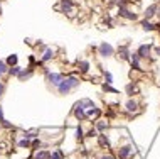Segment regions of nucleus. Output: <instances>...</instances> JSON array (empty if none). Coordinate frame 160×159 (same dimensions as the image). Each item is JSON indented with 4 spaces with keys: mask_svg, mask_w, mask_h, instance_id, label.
I'll use <instances>...</instances> for the list:
<instances>
[{
    "mask_svg": "<svg viewBox=\"0 0 160 159\" xmlns=\"http://www.w3.org/2000/svg\"><path fill=\"white\" fill-rule=\"evenodd\" d=\"M81 80L79 76H76V74H68V76H64V80L59 83V86H57V93L59 95H69L71 91H74L76 88H79L81 86Z\"/></svg>",
    "mask_w": 160,
    "mask_h": 159,
    "instance_id": "f257e3e1",
    "label": "nucleus"
},
{
    "mask_svg": "<svg viewBox=\"0 0 160 159\" xmlns=\"http://www.w3.org/2000/svg\"><path fill=\"white\" fill-rule=\"evenodd\" d=\"M96 53L100 54V58H105V59H110V58H113L115 54H116V49L113 48L110 43H106V41H103V43H100V46L96 48Z\"/></svg>",
    "mask_w": 160,
    "mask_h": 159,
    "instance_id": "f03ea898",
    "label": "nucleus"
},
{
    "mask_svg": "<svg viewBox=\"0 0 160 159\" xmlns=\"http://www.w3.org/2000/svg\"><path fill=\"white\" fill-rule=\"evenodd\" d=\"M57 9H59L63 14H66L68 17H76V5L73 0H59V5H57Z\"/></svg>",
    "mask_w": 160,
    "mask_h": 159,
    "instance_id": "7ed1b4c3",
    "label": "nucleus"
},
{
    "mask_svg": "<svg viewBox=\"0 0 160 159\" xmlns=\"http://www.w3.org/2000/svg\"><path fill=\"white\" fill-rule=\"evenodd\" d=\"M116 15L123 20H126V22H137L138 20V14L135 10H132L130 7H120V9L116 10Z\"/></svg>",
    "mask_w": 160,
    "mask_h": 159,
    "instance_id": "20e7f679",
    "label": "nucleus"
},
{
    "mask_svg": "<svg viewBox=\"0 0 160 159\" xmlns=\"http://www.w3.org/2000/svg\"><path fill=\"white\" fill-rule=\"evenodd\" d=\"M137 54L140 56V59H152V54H153V44H140L137 48Z\"/></svg>",
    "mask_w": 160,
    "mask_h": 159,
    "instance_id": "39448f33",
    "label": "nucleus"
},
{
    "mask_svg": "<svg viewBox=\"0 0 160 159\" xmlns=\"http://www.w3.org/2000/svg\"><path fill=\"white\" fill-rule=\"evenodd\" d=\"M130 54H132V51H130V43H125V44L118 46L116 56H118V59H120V61H126V63H128L130 61Z\"/></svg>",
    "mask_w": 160,
    "mask_h": 159,
    "instance_id": "423d86ee",
    "label": "nucleus"
},
{
    "mask_svg": "<svg viewBox=\"0 0 160 159\" xmlns=\"http://www.w3.org/2000/svg\"><path fill=\"white\" fill-rule=\"evenodd\" d=\"M64 80V74L63 73H47L46 74V81L49 83V85L51 86H54V88H57V86H59V83L63 81Z\"/></svg>",
    "mask_w": 160,
    "mask_h": 159,
    "instance_id": "0eeeda50",
    "label": "nucleus"
},
{
    "mask_svg": "<svg viewBox=\"0 0 160 159\" xmlns=\"http://www.w3.org/2000/svg\"><path fill=\"white\" fill-rule=\"evenodd\" d=\"M130 66H132V71H138V73H142L143 68H142V59L140 56L137 54V51H132V54H130Z\"/></svg>",
    "mask_w": 160,
    "mask_h": 159,
    "instance_id": "6e6552de",
    "label": "nucleus"
},
{
    "mask_svg": "<svg viewBox=\"0 0 160 159\" xmlns=\"http://www.w3.org/2000/svg\"><path fill=\"white\" fill-rule=\"evenodd\" d=\"M73 115H74L76 119L79 120V122H83V120H86V119H88V117H86V108H84V105H83V103H81V100H79V102H78L76 105H74V110H73Z\"/></svg>",
    "mask_w": 160,
    "mask_h": 159,
    "instance_id": "1a4fd4ad",
    "label": "nucleus"
},
{
    "mask_svg": "<svg viewBox=\"0 0 160 159\" xmlns=\"http://www.w3.org/2000/svg\"><path fill=\"white\" fill-rule=\"evenodd\" d=\"M157 10H158V3H150L148 7L143 9V19L152 20L153 17H157Z\"/></svg>",
    "mask_w": 160,
    "mask_h": 159,
    "instance_id": "9d476101",
    "label": "nucleus"
},
{
    "mask_svg": "<svg viewBox=\"0 0 160 159\" xmlns=\"http://www.w3.org/2000/svg\"><path fill=\"white\" fill-rule=\"evenodd\" d=\"M138 108H140V103H138V100H137V98L130 97V98L125 102V110L128 112V114H137Z\"/></svg>",
    "mask_w": 160,
    "mask_h": 159,
    "instance_id": "9b49d317",
    "label": "nucleus"
},
{
    "mask_svg": "<svg viewBox=\"0 0 160 159\" xmlns=\"http://www.w3.org/2000/svg\"><path fill=\"white\" fill-rule=\"evenodd\" d=\"M132 154H133V147L130 144H125V146L118 147V159H130Z\"/></svg>",
    "mask_w": 160,
    "mask_h": 159,
    "instance_id": "f8f14e48",
    "label": "nucleus"
},
{
    "mask_svg": "<svg viewBox=\"0 0 160 159\" xmlns=\"http://www.w3.org/2000/svg\"><path fill=\"white\" fill-rule=\"evenodd\" d=\"M89 69H91L89 59H78V71H79L81 74H88Z\"/></svg>",
    "mask_w": 160,
    "mask_h": 159,
    "instance_id": "ddd939ff",
    "label": "nucleus"
},
{
    "mask_svg": "<svg viewBox=\"0 0 160 159\" xmlns=\"http://www.w3.org/2000/svg\"><path fill=\"white\" fill-rule=\"evenodd\" d=\"M56 58V51L52 48H44V53L40 54V59H42V63H49L52 61Z\"/></svg>",
    "mask_w": 160,
    "mask_h": 159,
    "instance_id": "4468645a",
    "label": "nucleus"
},
{
    "mask_svg": "<svg viewBox=\"0 0 160 159\" xmlns=\"http://www.w3.org/2000/svg\"><path fill=\"white\" fill-rule=\"evenodd\" d=\"M100 115H101V108H98L96 105H93L91 108H88V110H86V117H88V119L98 120V119H100Z\"/></svg>",
    "mask_w": 160,
    "mask_h": 159,
    "instance_id": "2eb2a0df",
    "label": "nucleus"
},
{
    "mask_svg": "<svg viewBox=\"0 0 160 159\" xmlns=\"http://www.w3.org/2000/svg\"><path fill=\"white\" fill-rule=\"evenodd\" d=\"M140 27L143 32H153L155 31V24L152 20H147V19H142L140 20Z\"/></svg>",
    "mask_w": 160,
    "mask_h": 159,
    "instance_id": "dca6fc26",
    "label": "nucleus"
},
{
    "mask_svg": "<svg viewBox=\"0 0 160 159\" xmlns=\"http://www.w3.org/2000/svg\"><path fill=\"white\" fill-rule=\"evenodd\" d=\"M32 74H34V68H31V66H27V68H24L22 71H20V74H19V80L20 81H27L29 78L32 76Z\"/></svg>",
    "mask_w": 160,
    "mask_h": 159,
    "instance_id": "f3484780",
    "label": "nucleus"
},
{
    "mask_svg": "<svg viewBox=\"0 0 160 159\" xmlns=\"http://www.w3.org/2000/svg\"><path fill=\"white\" fill-rule=\"evenodd\" d=\"M125 93L130 95V97H135V95H138V85L135 81H130L128 85L125 86Z\"/></svg>",
    "mask_w": 160,
    "mask_h": 159,
    "instance_id": "a211bd4d",
    "label": "nucleus"
},
{
    "mask_svg": "<svg viewBox=\"0 0 160 159\" xmlns=\"http://www.w3.org/2000/svg\"><path fill=\"white\" fill-rule=\"evenodd\" d=\"M108 127H110L108 120H100V119H98V120H96V124H94V129H96V131L100 132V134H103Z\"/></svg>",
    "mask_w": 160,
    "mask_h": 159,
    "instance_id": "6ab92c4d",
    "label": "nucleus"
},
{
    "mask_svg": "<svg viewBox=\"0 0 160 159\" xmlns=\"http://www.w3.org/2000/svg\"><path fill=\"white\" fill-rule=\"evenodd\" d=\"M7 73H9V64L3 59H0V81H2V78L5 76Z\"/></svg>",
    "mask_w": 160,
    "mask_h": 159,
    "instance_id": "aec40b11",
    "label": "nucleus"
},
{
    "mask_svg": "<svg viewBox=\"0 0 160 159\" xmlns=\"http://www.w3.org/2000/svg\"><path fill=\"white\" fill-rule=\"evenodd\" d=\"M22 69H24V68H20L19 64L10 66V68H9V73H7V74H10V76H19V74H20V71H22Z\"/></svg>",
    "mask_w": 160,
    "mask_h": 159,
    "instance_id": "412c9836",
    "label": "nucleus"
},
{
    "mask_svg": "<svg viewBox=\"0 0 160 159\" xmlns=\"http://www.w3.org/2000/svg\"><path fill=\"white\" fill-rule=\"evenodd\" d=\"M34 159H51V152H47V151H37L34 154Z\"/></svg>",
    "mask_w": 160,
    "mask_h": 159,
    "instance_id": "4be33fe9",
    "label": "nucleus"
},
{
    "mask_svg": "<svg viewBox=\"0 0 160 159\" xmlns=\"http://www.w3.org/2000/svg\"><path fill=\"white\" fill-rule=\"evenodd\" d=\"M5 63L9 64V68H10V66H15L19 63V56H17V54H10V56L5 59Z\"/></svg>",
    "mask_w": 160,
    "mask_h": 159,
    "instance_id": "5701e85b",
    "label": "nucleus"
},
{
    "mask_svg": "<svg viewBox=\"0 0 160 159\" xmlns=\"http://www.w3.org/2000/svg\"><path fill=\"white\" fill-rule=\"evenodd\" d=\"M101 88H103L105 93H113V95H116V93H118V90H116V88H113L111 85H108V83H103V86H101Z\"/></svg>",
    "mask_w": 160,
    "mask_h": 159,
    "instance_id": "b1692460",
    "label": "nucleus"
},
{
    "mask_svg": "<svg viewBox=\"0 0 160 159\" xmlns=\"http://www.w3.org/2000/svg\"><path fill=\"white\" fill-rule=\"evenodd\" d=\"M98 144H100L101 147H108V146H110V142H108V139H106V136H103V134H100V136H98Z\"/></svg>",
    "mask_w": 160,
    "mask_h": 159,
    "instance_id": "393cba45",
    "label": "nucleus"
},
{
    "mask_svg": "<svg viewBox=\"0 0 160 159\" xmlns=\"http://www.w3.org/2000/svg\"><path fill=\"white\" fill-rule=\"evenodd\" d=\"M128 3H130V0H113V5H116L118 9L120 7H128Z\"/></svg>",
    "mask_w": 160,
    "mask_h": 159,
    "instance_id": "a878e982",
    "label": "nucleus"
},
{
    "mask_svg": "<svg viewBox=\"0 0 160 159\" xmlns=\"http://www.w3.org/2000/svg\"><path fill=\"white\" fill-rule=\"evenodd\" d=\"M51 159H64V156H63V151H59V149L52 151V152H51Z\"/></svg>",
    "mask_w": 160,
    "mask_h": 159,
    "instance_id": "bb28decb",
    "label": "nucleus"
},
{
    "mask_svg": "<svg viewBox=\"0 0 160 159\" xmlns=\"http://www.w3.org/2000/svg\"><path fill=\"white\" fill-rule=\"evenodd\" d=\"M81 103L84 105L86 110H88V108H91V107L94 105V103H93V100H89V98H83V100H81Z\"/></svg>",
    "mask_w": 160,
    "mask_h": 159,
    "instance_id": "cd10ccee",
    "label": "nucleus"
},
{
    "mask_svg": "<svg viewBox=\"0 0 160 159\" xmlns=\"http://www.w3.org/2000/svg\"><path fill=\"white\" fill-rule=\"evenodd\" d=\"M105 83H108V85L113 83V74L110 73V71H105Z\"/></svg>",
    "mask_w": 160,
    "mask_h": 159,
    "instance_id": "c85d7f7f",
    "label": "nucleus"
},
{
    "mask_svg": "<svg viewBox=\"0 0 160 159\" xmlns=\"http://www.w3.org/2000/svg\"><path fill=\"white\" fill-rule=\"evenodd\" d=\"M83 137H84V132H83V127L79 125V127L76 129V139H78V141H81Z\"/></svg>",
    "mask_w": 160,
    "mask_h": 159,
    "instance_id": "c756f323",
    "label": "nucleus"
},
{
    "mask_svg": "<svg viewBox=\"0 0 160 159\" xmlns=\"http://www.w3.org/2000/svg\"><path fill=\"white\" fill-rule=\"evenodd\" d=\"M31 139H26V137H24L22 141L19 142V147H29V146H31V142H29Z\"/></svg>",
    "mask_w": 160,
    "mask_h": 159,
    "instance_id": "7c9ffc66",
    "label": "nucleus"
},
{
    "mask_svg": "<svg viewBox=\"0 0 160 159\" xmlns=\"http://www.w3.org/2000/svg\"><path fill=\"white\" fill-rule=\"evenodd\" d=\"M153 54L160 58V46H155V44H153Z\"/></svg>",
    "mask_w": 160,
    "mask_h": 159,
    "instance_id": "2f4dec72",
    "label": "nucleus"
},
{
    "mask_svg": "<svg viewBox=\"0 0 160 159\" xmlns=\"http://www.w3.org/2000/svg\"><path fill=\"white\" fill-rule=\"evenodd\" d=\"M100 159H116L115 156H111V154H101Z\"/></svg>",
    "mask_w": 160,
    "mask_h": 159,
    "instance_id": "473e14b6",
    "label": "nucleus"
},
{
    "mask_svg": "<svg viewBox=\"0 0 160 159\" xmlns=\"http://www.w3.org/2000/svg\"><path fill=\"white\" fill-rule=\"evenodd\" d=\"M32 147H34V149H37V147H40V141H39V139H35L34 142H32Z\"/></svg>",
    "mask_w": 160,
    "mask_h": 159,
    "instance_id": "72a5a7b5",
    "label": "nucleus"
},
{
    "mask_svg": "<svg viewBox=\"0 0 160 159\" xmlns=\"http://www.w3.org/2000/svg\"><path fill=\"white\" fill-rule=\"evenodd\" d=\"M0 124H2L5 129H12V124H10V122H7V120H3V122H0Z\"/></svg>",
    "mask_w": 160,
    "mask_h": 159,
    "instance_id": "f704fd0d",
    "label": "nucleus"
},
{
    "mask_svg": "<svg viewBox=\"0 0 160 159\" xmlns=\"http://www.w3.org/2000/svg\"><path fill=\"white\" fill-rule=\"evenodd\" d=\"M3 91H5V83H2V81H0V97L3 95Z\"/></svg>",
    "mask_w": 160,
    "mask_h": 159,
    "instance_id": "c9c22d12",
    "label": "nucleus"
},
{
    "mask_svg": "<svg viewBox=\"0 0 160 159\" xmlns=\"http://www.w3.org/2000/svg\"><path fill=\"white\" fill-rule=\"evenodd\" d=\"M3 120H5L3 119V110H2V107H0V122H3Z\"/></svg>",
    "mask_w": 160,
    "mask_h": 159,
    "instance_id": "e433bc0d",
    "label": "nucleus"
},
{
    "mask_svg": "<svg viewBox=\"0 0 160 159\" xmlns=\"http://www.w3.org/2000/svg\"><path fill=\"white\" fill-rule=\"evenodd\" d=\"M157 17L160 19V3H158V10H157Z\"/></svg>",
    "mask_w": 160,
    "mask_h": 159,
    "instance_id": "4c0bfd02",
    "label": "nucleus"
},
{
    "mask_svg": "<svg viewBox=\"0 0 160 159\" xmlns=\"http://www.w3.org/2000/svg\"><path fill=\"white\" fill-rule=\"evenodd\" d=\"M103 2H108V0H103Z\"/></svg>",
    "mask_w": 160,
    "mask_h": 159,
    "instance_id": "58836bf2",
    "label": "nucleus"
},
{
    "mask_svg": "<svg viewBox=\"0 0 160 159\" xmlns=\"http://www.w3.org/2000/svg\"><path fill=\"white\" fill-rule=\"evenodd\" d=\"M137 2H140V0H137Z\"/></svg>",
    "mask_w": 160,
    "mask_h": 159,
    "instance_id": "ea45409f",
    "label": "nucleus"
}]
</instances>
